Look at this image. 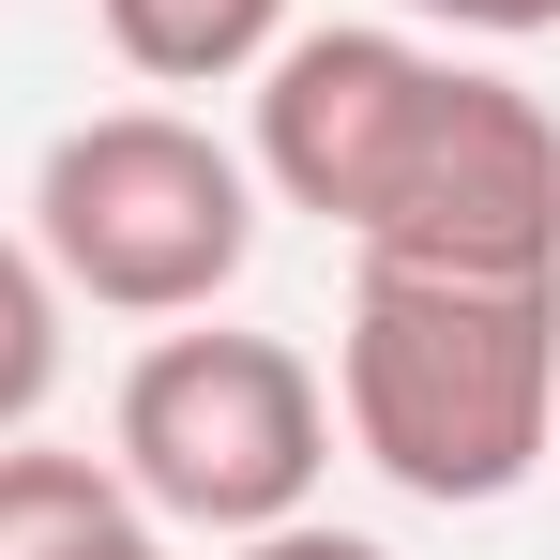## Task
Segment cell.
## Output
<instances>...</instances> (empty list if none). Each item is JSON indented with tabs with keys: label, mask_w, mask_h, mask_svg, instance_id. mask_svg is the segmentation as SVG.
Here are the masks:
<instances>
[{
	"label": "cell",
	"mask_w": 560,
	"mask_h": 560,
	"mask_svg": "<svg viewBox=\"0 0 560 560\" xmlns=\"http://www.w3.org/2000/svg\"><path fill=\"white\" fill-rule=\"evenodd\" d=\"M334 440L424 515H500L560 455V273L364 258L334 334Z\"/></svg>",
	"instance_id": "6da1fadb"
},
{
	"label": "cell",
	"mask_w": 560,
	"mask_h": 560,
	"mask_svg": "<svg viewBox=\"0 0 560 560\" xmlns=\"http://www.w3.org/2000/svg\"><path fill=\"white\" fill-rule=\"evenodd\" d=\"M31 258L92 318H212L258 258V167L197 106H92L31 152Z\"/></svg>",
	"instance_id": "7a4b0ae2"
},
{
	"label": "cell",
	"mask_w": 560,
	"mask_h": 560,
	"mask_svg": "<svg viewBox=\"0 0 560 560\" xmlns=\"http://www.w3.org/2000/svg\"><path fill=\"white\" fill-rule=\"evenodd\" d=\"M106 469H121L167 530H197V546L288 530V515H318V485H334V378L303 364L288 334L167 318V334L121 364Z\"/></svg>",
	"instance_id": "3957f363"
},
{
	"label": "cell",
	"mask_w": 560,
	"mask_h": 560,
	"mask_svg": "<svg viewBox=\"0 0 560 560\" xmlns=\"http://www.w3.org/2000/svg\"><path fill=\"white\" fill-rule=\"evenodd\" d=\"M349 258H394V273H560V121H546V92H515L500 61L440 46V92L409 121L378 212L349 228Z\"/></svg>",
	"instance_id": "277c9868"
},
{
	"label": "cell",
	"mask_w": 560,
	"mask_h": 560,
	"mask_svg": "<svg viewBox=\"0 0 560 560\" xmlns=\"http://www.w3.org/2000/svg\"><path fill=\"white\" fill-rule=\"evenodd\" d=\"M243 92H258V137H243L258 197H273V212H318V228L349 243L378 212V183H394L424 92H440V31H409V15H334V31H288Z\"/></svg>",
	"instance_id": "5b68a950"
},
{
	"label": "cell",
	"mask_w": 560,
	"mask_h": 560,
	"mask_svg": "<svg viewBox=\"0 0 560 560\" xmlns=\"http://www.w3.org/2000/svg\"><path fill=\"white\" fill-rule=\"evenodd\" d=\"M0 560H183V530H167L106 455L0 440Z\"/></svg>",
	"instance_id": "8992f818"
},
{
	"label": "cell",
	"mask_w": 560,
	"mask_h": 560,
	"mask_svg": "<svg viewBox=\"0 0 560 560\" xmlns=\"http://www.w3.org/2000/svg\"><path fill=\"white\" fill-rule=\"evenodd\" d=\"M92 15H106V46H121L137 92H243L303 31L288 0H92Z\"/></svg>",
	"instance_id": "52a82bcc"
},
{
	"label": "cell",
	"mask_w": 560,
	"mask_h": 560,
	"mask_svg": "<svg viewBox=\"0 0 560 560\" xmlns=\"http://www.w3.org/2000/svg\"><path fill=\"white\" fill-rule=\"evenodd\" d=\"M61 273L31 258V228H0V440H31L46 424V394H61Z\"/></svg>",
	"instance_id": "ba28073f"
},
{
	"label": "cell",
	"mask_w": 560,
	"mask_h": 560,
	"mask_svg": "<svg viewBox=\"0 0 560 560\" xmlns=\"http://www.w3.org/2000/svg\"><path fill=\"white\" fill-rule=\"evenodd\" d=\"M409 31H455V46H546L560 0H394Z\"/></svg>",
	"instance_id": "9c48e42d"
},
{
	"label": "cell",
	"mask_w": 560,
	"mask_h": 560,
	"mask_svg": "<svg viewBox=\"0 0 560 560\" xmlns=\"http://www.w3.org/2000/svg\"><path fill=\"white\" fill-rule=\"evenodd\" d=\"M228 560H394L378 530H334V515H288V530H243Z\"/></svg>",
	"instance_id": "30bf717a"
}]
</instances>
